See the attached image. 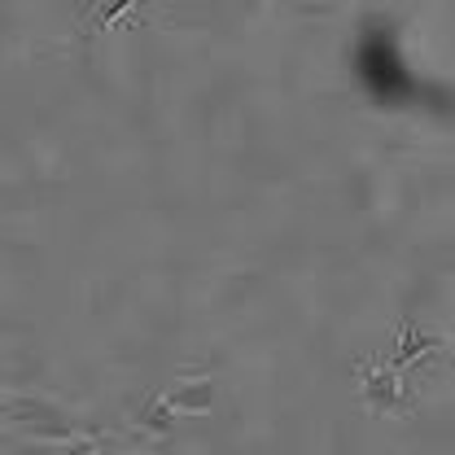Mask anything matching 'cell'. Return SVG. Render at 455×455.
<instances>
[{"label":"cell","mask_w":455,"mask_h":455,"mask_svg":"<svg viewBox=\"0 0 455 455\" xmlns=\"http://www.w3.org/2000/svg\"><path fill=\"white\" fill-rule=\"evenodd\" d=\"M359 395H363L372 416H411L416 411V395H411L403 368H390V363H363L359 368Z\"/></svg>","instance_id":"cell-1"},{"label":"cell","mask_w":455,"mask_h":455,"mask_svg":"<svg viewBox=\"0 0 455 455\" xmlns=\"http://www.w3.org/2000/svg\"><path fill=\"white\" fill-rule=\"evenodd\" d=\"M215 398H220V386L211 377H180L158 395V403L171 416H206L215 407Z\"/></svg>","instance_id":"cell-2"},{"label":"cell","mask_w":455,"mask_h":455,"mask_svg":"<svg viewBox=\"0 0 455 455\" xmlns=\"http://www.w3.org/2000/svg\"><path fill=\"white\" fill-rule=\"evenodd\" d=\"M443 346H447V338H443L438 329H425V324L407 320V324L398 329L395 355H390V368H411V363H420L425 355H434V350H443Z\"/></svg>","instance_id":"cell-3"},{"label":"cell","mask_w":455,"mask_h":455,"mask_svg":"<svg viewBox=\"0 0 455 455\" xmlns=\"http://www.w3.org/2000/svg\"><path fill=\"white\" fill-rule=\"evenodd\" d=\"M140 0H88V22L97 27V31H110L123 22V13H132Z\"/></svg>","instance_id":"cell-4"},{"label":"cell","mask_w":455,"mask_h":455,"mask_svg":"<svg viewBox=\"0 0 455 455\" xmlns=\"http://www.w3.org/2000/svg\"><path fill=\"white\" fill-rule=\"evenodd\" d=\"M171 420H175V416H171L167 407L158 403V395H154V398H149V411H145V420H140V425H145V429H154V434H163Z\"/></svg>","instance_id":"cell-5"}]
</instances>
